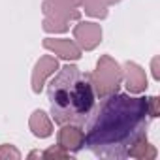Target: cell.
I'll return each instance as SVG.
<instances>
[{
	"label": "cell",
	"mask_w": 160,
	"mask_h": 160,
	"mask_svg": "<svg viewBox=\"0 0 160 160\" xmlns=\"http://www.w3.org/2000/svg\"><path fill=\"white\" fill-rule=\"evenodd\" d=\"M21 158V152L10 145V143H4V145H0V160H19Z\"/></svg>",
	"instance_id": "14"
},
{
	"label": "cell",
	"mask_w": 160,
	"mask_h": 160,
	"mask_svg": "<svg viewBox=\"0 0 160 160\" xmlns=\"http://www.w3.org/2000/svg\"><path fill=\"white\" fill-rule=\"evenodd\" d=\"M158 96H151V98H147V106H149V113H151V119H156L158 117V113H160V109H158Z\"/></svg>",
	"instance_id": "15"
},
{
	"label": "cell",
	"mask_w": 160,
	"mask_h": 160,
	"mask_svg": "<svg viewBox=\"0 0 160 160\" xmlns=\"http://www.w3.org/2000/svg\"><path fill=\"white\" fill-rule=\"evenodd\" d=\"M34 156H42V152H38V151H32V152L28 154V158H34Z\"/></svg>",
	"instance_id": "17"
},
{
	"label": "cell",
	"mask_w": 160,
	"mask_h": 160,
	"mask_svg": "<svg viewBox=\"0 0 160 160\" xmlns=\"http://www.w3.org/2000/svg\"><path fill=\"white\" fill-rule=\"evenodd\" d=\"M28 126H30V132L40 138V139H45L53 134V122L49 119V115L43 111V109H36L32 115H30V121H28Z\"/></svg>",
	"instance_id": "10"
},
{
	"label": "cell",
	"mask_w": 160,
	"mask_h": 160,
	"mask_svg": "<svg viewBox=\"0 0 160 160\" xmlns=\"http://www.w3.org/2000/svg\"><path fill=\"white\" fill-rule=\"evenodd\" d=\"M81 6L87 15L96 17V19H106L108 17V2L106 0H81Z\"/></svg>",
	"instance_id": "12"
},
{
	"label": "cell",
	"mask_w": 160,
	"mask_h": 160,
	"mask_svg": "<svg viewBox=\"0 0 160 160\" xmlns=\"http://www.w3.org/2000/svg\"><path fill=\"white\" fill-rule=\"evenodd\" d=\"M108 4H117V2H121V0H106Z\"/></svg>",
	"instance_id": "18"
},
{
	"label": "cell",
	"mask_w": 160,
	"mask_h": 160,
	"mask_svg": "<svg viewBox=\"0 0 160 160\" xmlns=\"http://www.w3.org/2000/svg\"><path fill=\"white\" fill-rule=\"evenodd\" d=\"M122 79H124V85H126V89H128L130 94H141V92L147 91V73L136 62H130L128 60L124 64Z\"/></svg>",
	"instance_id": "8"
},
{
	"label": "cell",
	"mask_w": 160,
	"mask_h": 160,
	"mask_svg": "<svg viewBox=\"0 0 160 160\" xmlns=\"http://www.w3.org/2000/svg\"><path fill=\"white\" fill-rule=\"evenodd\" d=\"M73 40L81 51H92L102 42V27L92 21H79L73 27Z\"/></svg>",
	"instance_id": "5"
},
{
	"label": "cell",
	"mask_w": 160,
	"mask_h": 160,
	"mask_svg": "<svg viewBox=\"0 0 160 160\" xmlns=\"http://www.w3.org/2000/svg\"><path fill=\"white\" fill-rule=\"evenodd\" d=\"M57 143L70 152H77L85 147V132L79 124H62L57 136Z\"/></svg>",
	"instance_id": "6"
},
{
	"label": "cell",
	"mask_w": 160,
	"mask_h": 160,
	"mask_svg": "<svg viewBox=\"0 0 160 160\" xmlns=\"http://www.w3.org/2000/svg\"><path fill=\"white\" fill-rule=\"evenodd\" d=\"M43 47L51 53H55L57 57L64 58V60H79L81 58V47H79L73 40H66V38H45L43 40Z\"/></svg>",
	"instance_id": "9"
},
{
	"label": "cell",
	"mask_w": 160,
	"mask_h": 160,
	"mask_svg": "<svg viewBox=\"0 0 160 160\" xmlns=\"http://www.w3.org/2000/svg\"><path fill=\"white\" fill-rule=\"evenodd\" d=\"M128 156H130V158H138V160H151V158H156V149L149 143L147 134L141 136V138L128 149Z\"/></svg>",
	"instance_id": "11"
},
{
	"label": "cell",
	"mask_w": 160,
	"mask_h": 160,
	"mask_svg": "<svg viewBox=\"0 0 160 160\" xmlns=\"http://www.w3.org/2000/svg\"><path fill=\"white\" fill-rule=\"evenodd\" d=\"M51 115L57 124H79L81 126L96 104L91 73H83L75 64L58 68L51 79L49 89Z\"/></svg>",
	"instance_id": "2"
},
{
	"label": "cell",
	"mask_w": 160,
	"mask_h": 160,
	"mask_svg": "<svg viewBox=\"0 0 160 160\" xmlns=\"http://www.w3.org/2000/svg\"><path fill=\"white\" fill-rule=\"evenodd\" d=\"M152 75H154V79H160V75H158V58H152Z\"/></svg>",
	"instance_id": "16"
},
{
	"label": "cell",
	"mask_w": 160,
	"mask_h": 160,
	"mask_svg": "<svg viewBox=\"0 0 160 160\" xmlns=\"http://www.w3.org/2000/svg\"><path fill=\"white\" fill-rule=\"evenodd\" d=\"M43 30L45 32H66L70 28V23L72 21H77L79 19V12L77 8H70L58 0H45L43 6Z\"/></svg>",
	"instance_id": "4"
},
{
	"label": "cell",
	"mask_w": 160,
	"mask_h": 160,
	"mask_svg": "<svg viewBox=\"0 0 160 160\" xmlns=\"http://www.w3.org/2000/svg\"><path fill=\"white\" fill-rule=\"evenodd\" d=\"M149 121L147 98L109 94L85 121V145L98 158H126L128 149L147 134Z\"/></svg>",
	"instance_id": "1"
},
{
	"label": "cell",
	"mask_w": 160,
	"mask_h": 160,
	"mask_svg": "<svg viewBox=\"0 0 160 160\" xmlns=\"http://www.w3.org/2000/svg\"><path fill=\"white\" fill-rule=\"evenodd\" d=\"M58 70V60L51 55H43L40 57V60L36 62L34 70H32V91L36 94L42 92L43 85H45V79L49 75H55V72Z\"/></svg>",
	"instance_id": "7"
},
{
	"label": "cell",
	"mask_w": 160,
	"mask_h": 160,
	"mask_svg": "<svg viewBox=\"0 0 160 160\" xmlns=\"http://www.w3.org/2000/svg\"><path fill=\"white\" fill-rule=\"evenodd\" d=\"M42 156H43V158H47V160H66V158H72L70 151H66V149H64V147H60L58 143H57V145H53V147H49L47 151H43V152H42Z\"/></svg>",
	"instance_id": "13"
},
{
	"label": "cell",
	"mask_w": 160,
	"mask_h": 160,
	"mask_svg": "<svg viewBox=\"0 0 160 160\" xmlns=\"http://www.w3.org/2000/svg\"><path fill=\"white\" fill-rule=\"evenodd\" d=\"M91 81H92L96 98L102 100L109 94L119 92V87L122 81V68L109 55H102L96 62L94 73H91Z\"/></svg>",
	"instance_id": "3"
}]
</instances>
